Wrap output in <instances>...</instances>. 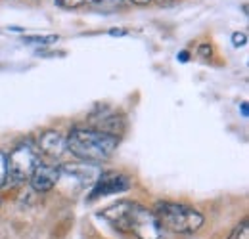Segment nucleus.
<instances>
[{"mask_svg":"<svg viewBox=\"0 0 249 239\" xmlns=\"http://www.w3.org/2000/svg\"><path fill=\"white\" fill-rule=\"evenodd\" d=\"M100 218H104L117 232L136 239H163V228L159 226L154 210L134 201H117L115 205L102 210Z\"/></svg>","mask_w":249,"mask_h":239,"instance_id":"1","label":"nucleus"},{"mask_svg":"<svg viewBox=\"0 0 249 239\" xmlns=\"http://www.w3.org/2000/svg\"><path fill=\"white\" fill-rule=\"evenodd\" d=\"M65 144H67V151L77 159L98 165L107 161L115 153L119 146V136L96 130L90 126L87 128L77 126L65 136Z\"/></svg>","mask_w":249,"mask_h":239,"instance_id":"2","label":"nucleus"},{"mask_svg":"<svg viewBox=\"0 0 249 239\" xmlns=\"http://www.w3.org/2000/svg\"><path fill=\"white\" fill-rule=\"evenodd\" d=\"M154 214L163 230H169L175 234H194L205 222L199 210L182 203H171V201H159L154 209Z\"/></svg>","mask_w":249,"mask_h":239,"instance_id":"3","label":"nucleus"},{"mask_svg":"<svg viewBox=\"0 0 249 239\" xmlns=\"http://www.w3.org/2000/svg\"><path fill=\"white\" fill-rule=\"evenodd\" d=\"M6 165L8 180H12L14 184L29 182L35 169L40 165V151L31 140H25L10 151V155H6Z\"/></svg>","mask_w":249,"mask_h":239,"instance_id":"4","label":"nucleus"},{"mask_svg":"<svg viewBox=\"0 0 249 239\" xmlns=\"http://www.w3.org/2000/svg\"><path fill=\"white\" fill-rule=\"evenodd\" d=\"M130 186H132V182H130V178H128L126 174H123V172H117V171L100 172L96 182H94L92 189H90L89 201H96V199L106 197V195H115V193L128 191Z\"/></svg>","mask_w":249,"mask_h":239,"instance_id":"5","label":"nucleus"},{"mask_svg":"<svg viewBox=\"0 0 249 239\" xmlns=\"http://www.w3.org/2000/svg\"><path fill=\"white\" fill-rule=\"evenodd\" d=\"M60 178H62V172H60L58 167L40 163V165L35 169V172L31 174L29 184H31V188L35 189V191H38V193H46V191H50V189L58 184V180Z\"/></svg>","mask_w":249,"mask_h":239,"instance_id":"6","label":"nucleus"},{"mask_svg":"<svg viewBox=\"0 0 249 239\" xmlns=\"http://www.w3.org/2000/svg\"><path fill=\"white\" fill-rule=\"evenodd\" d=\"M38 151L48 155V157H62L67 151V144H65V136L60 134L58 130H46L40 134L38 138Z\"/></svg>","mask_w":249,"mask_h":239,"instance_id":"7","label":"nucleus"},{"mask_svg":"<svg viewBox=\"0 0 249 239\" xmlns=\"http://www.w3.org/2000/svg\"><path fill=\"white\" fill-rule=\"evenodd\" d=\"M58 34H31V36H23V42L27 44H52V42H58Z\"/></svg>","mask_w":249,"mask_h":239,"instance_id":"8","label":"nucleus"},{"mask_svg":"<svg viewBox=\"0 0 249 239\" xmlns=\"http://www.w3.org/2000/svg\"><path fill=\"white\" fill-rule=\"evenodd\" d=\"M96 2H102V0H56L58 6L67 8V10H75V8H81L85 4H96Z\"/></svg>","mask_w":249,"mask_h":239,"instance_id":"9","label":"nucleus"},{"mask_svg":"<svg viewBox=\"0 0 249 239\" xmlns=\"http://www.w3.org/2000/svg\"><path fill=\"white\" fill-rule=\"evenodd\" d=\"M228 239H249V222L248 220H244L242 224H238V226L232 230V234H230V238Z\"/></svg>","mask_w":249,"mask_h":239,"instance_id":"10","label":"nucleus"},{"mask_svg":"<svg viewBox=\"0 0 249 239\" xmlns=\"http://www.w3.org/2000/svg\"><path fill=\"white\" fill-rule=\"evenodd\" d=\"M8 180V165H6V153L0 151V188L6 184Z\"/></svg>","mask_w":249,"mask_h":239,"instance_id":"11","label":"nucleus"},{"mask_svg":"<svg viewBox=\"0 0 249 239\" xmlns=\"http://www.w3.org/2000/svg\"><path fill=\"white\" fill-rule=\"evenodd\" d=\"M232 44H234L236 48L246 46V44H248V36H246V33H234V34H232Z\"/></svg>","mask_w":249,"mask_h":239,"instance_id":"12","label":"nucleus"},{"mask_svg":"<svg viewBox=\"0 0 249 239\" xmlns=\"http://www.w3.org/2000/svg\"><path fill=\"white\" fill-rule=\"evenodd\" d=\"M211 54H213V48H211L209 44H201V46H199V56H203V58H211Z\"/></svg>","mask_w":249,"mask_h":239,"instance_id":"13","label":"nucleus"},{"mask_svg":"<svg viewBox=\"0 0 249 239\" xmlns=\"http://www.w3.org/2000/svg\"><path fill=\"white\" fill-rule=\"evenodd\" d=\"M128 2H132V4H136V6H148V4H152L154 0H128Z\"/></svg>","mask_w":249,"mask_h":239,"instance_id":"14","label":"nucleus"},{"mask_svg":"<svg viewBox=\"0 0 249 239\" xmlns=\"http://www.w3.org/2000/svg\"><path fill=\"white\" fill-rule=\"evenodd\" d=\"M109 34H111V36H123V34H126V31H123V29H113V31H109Z\"/></svg>","mask_w":249,"mask_h":239,"instance_id":"15","label":"nucleus"},{"mask_svg":"<svg viewBox=\"0 0 249 239\" xmlns=\"http://www.w3.org/2000/svg\"><path fill=\"white\" fill-rule=\"evenodd\" d=\"M240 109H242V115H244V117H246V119H248L249 111H248V103H246V102H244V103H242V107H240Z\"/></svg>","mask_w":249,"mask_h":239,"instance_id":"16","label":"nucleus"},{"mask_svg":"<svg viewBox=\"0 0 249 239\" xmlns=\"http://www.w3.org/2000/svg\"><path fill=\"white\" fill-rule=\"evenodd\" d=\"M178 60H180V61H188V52H180V54H178Z\"/></svg>","mask_w":249,"mask_h":239,"instance_id":"17","label":"nucleus"},{"mask_svg":"<svg viewBox=\"0 0 249 239\" xmlns=\"http://www.w3.org/2000/svg\"><path fill=\"white\" fill-rule=\"evenodd\" d=\"M115 2H119V4H121V2H126V0H115Z\"/></svg>","mask_w":249,"mask_h":239,"instance_id":"18","label":"nucleus"}]
</instances>
